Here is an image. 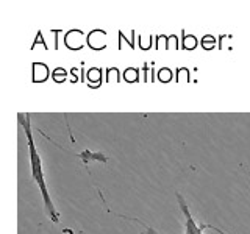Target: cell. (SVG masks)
Instances as JSON below:
<instances>
[{
	"instance_id": "cell-3",
	"label": "cell",
	"mask_w": 250,
	"mask_h": 234,
	"mask_svg": "<svg viewBox=\"0 0 250 234\" xmlns=\"http://www.w3.org/2000/svg\"><path fill=\"white\" fill-rule=\"evenodd\" d=\"M208 228H211V230H214V231H217L219 234H227V233H224L222 230H219V228H214V226H211V225H208Z\"/></svg>"
},
{
	"instance_id": "cell-1",
	"label": "cell",
	"mask_w": 250,
	"mask_h": 234,
	"mask_svg": "<svg viewBox=\"0 0 250 234\" xmlns=\"http://www.w3.org/2000/svg\"><path fill=\"white\" fill-rule=\"evenodd\" d=\"M19 123L21 127L25 131V137H27V145H28V156H30V170H31V176H33L35 183L38 186L39 192L42 195L44 200V206L47 211V215L53 222L58 223L60 222V213L57 211V206L53 205V200L50 197V191L47 187V181H45V175L42 170V159L41 155L38 152V147L35 144V137H33V130H31V120H30V114H19Z\"/></svg>"
},
{
	"instance_id": "cell-2",
	"label": "cell",
	"mask_w": 250,
	"mask_h": 234,
	"mask_svg": "<svg viewBox=\"0 0 250 234\" xmlns=\"http://www.w3.org/2000/svg\"><path fill=\"white\" fill-rule=\"evenodd\" d=\"M175 197L180 203V208H182V213L185 217V234H203V230L207 228V225L203 226V225H199L197 222H195V218L192 217L189 208H188V203L182 197V194H177Z\"/></svg>"
},
{
	"instance_id": "cell-4",
	"label": "cell",
	"mask_w": 250,
	"mask_h": 234,
	"mask_svg": "<svg viewBox=\"0 0 250 234\" xmlns=\"http://www.w3.org/2000/svg\"><path fill=\"white\" fill-rule=\"evenodd\" d=\"M69 234H74V233H72V231H70V233H69Z\"/></svg>"
}]
</instances>
